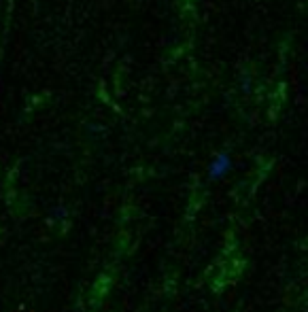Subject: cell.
Masks as SVG:
<instances>
[{"instance_id":"obj_1","label":"cell","mask_w":308,"mask_h":312,"mask_svg":"<svg viewBox=\"0 0 308 312\" xmlns=\"http://www.w3.org/2000/svg\"><path fill=\"white\" fill-rule=\"evenodd\" d=\"M230 168H232V159L227 153H219L215 155V159L210 162L208 166V174H210V179H223L227 172H230Z\"/></svg>"}]
</instances>
